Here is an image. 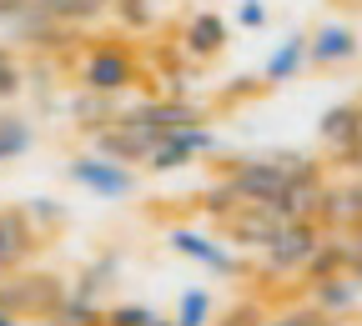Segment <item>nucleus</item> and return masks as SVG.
<instances>
[{"mask_svg":"<svg viewBox=\"0 0 362 326\" xmlns=\"http://www.w3.org/2000/svg\"><path fill=\"white\" fill-rule=\"evenodd\" d=\"M221 186L242 206H267L287 186H322V166L312 156H237V161H226Z\"/></svg>","mask_w":362,"mask_h":326,"instance_id":"f257e3e1","label":"nucleus"},{"mask_svg":"<svg viewBox=\"0 0 362 326\" xmlns=\"http://www.w3.org/2000/svg\"><path fill=\"white\" fill-rule=\"evenodd\" d=\"M76 80H81V90H90V96L116 101L141 80V61H136V51L126 40H90L81 66H76Z\"/></svg>","mask_w":362,"mask_h":326,"instance_id":"f03ea898","label":"nucleus"},{"mask_svg":"<svg viewBox=\"0 0 362 326\" xmlns=\"http://www.w3.org/2000/svg\"><path fill=\"white\" fill-rule=\"evenodd\" d=\"M322 236H327V226H317V221H277L262 246V271L267 276H302L307 261L317 256V246H322Z\"/></svg>","mask_w":362,"mask_h":326,"instance_id":"7ed1b4c3","label":"nucleus"},{"mask_svg":"<svg viewBox=\"0 0 362 326\" xmlns=\"http://www.w3.org/2000/svg\"><path fill=\"white\" fill-rule=\"evenodd\" d=\"M71 282H61V276L51 271H16V276H0V306L16 311L21 321H45L61 301H66Z\"/></svg>","mask_w":362,"mask_h":326,"instance_id":"20e7f679","label":"nucleus"},{"mask_svg":"<svg viewBox=\"0 0 362 326\" xmlns=\"http://www.w3.org/2000/svg\"><path fill=\"white\" fill-rule=\"evenodd\" d=\"M66 181L81 186V191H90V196H101V201H126V196H136V166H121V161H111V156H101V151L71 156V161H66Z\"/></svg>","mask_w":362,"mask_h":326,"instance_id":"39448f33","label":"nucleus"},{"mask_svg":"<svg viewBox=\"0 0 362 326\" xmlns=\"http://www.w3.org/2000/svg\"><path fill=\"white\" fill-rule=\"evenodd\" d=\"M202 156H216V131H211V126H181V131L161 135V141L146 151L141 166H146L151 176H171V171L197 166Z\"/></svg>","mask_w":362,"mask_h":326,"instance_id":"423d86ee","label":"nucleus"},{"mask_svg":"<svg viewBox=\"0 0 362 326\" xmlns=\"http://www.w3.org/2000/svg\"><path fill=\"white\" fill-rule=\"evenodd\" d=\"M166 246H171L176 256H187V261L206 266L211 276H221V282H237V276H247V261H242L232 246H226V241L206 236V231H192V226H171V231H166Z\"/></svg>","mask_w":362,"mask_h":326,"instance_id":"0eeeda50","label":"nucleus"},{"mask_svg":"<svg viewBox=\"0 0 362 326\" xmlns=\"http://www.w3.org/2000/svg\"><path fill=\"white\" fill-rule=\"evenodd\" d=\"M40 241H45V236L30 226L25 206H0V276L25 271V261H35Z\"/></svg>","mask_w":362,"mask_h":326,"instance_id":"6e6552de","label":"nucleus"},{"mask_svg":"<svg viewBox=\"0 0 362 326\" xmlns=\"http://www.w3.org/2000/svg\"><path fill=\"white\" fill-rule=\"evenodd\" d=\"M362 51V35L342 20H322L312 35H307V66L317 71H337V66H352Z\"/></svg>","mask_w":362,"mask_h":326,"instance_id":"1a4fd4ad","label":"nucleus"},{"mask_svg":"<svg viewBox=\"0 0 362 326\" xmlns=\"http://www.w3.org/2000/svg\"><path fill=\"white\" fill-rule=\"evenodd\" d=\"M0 25H6L16 40H30V45H51V40L71 35V25L51 20L35 0H0Z\"/></svg>","mask_w":362,"mask_h":326,"instance_id":"9d476101","label":"nucleus"},{"mask_svg":"<svg viewBox=\"0 0 362 326\" xmlns=\"http://www.w3.org/2000/svg\"><path fill=\"white\" fill-rule=\"evenodd\" d=\"M307 306H312V311H322L327 321L352 316V311L362 306L357 276H352V271H337V276H322V282H307Z\"/></svg>","mask_w":362,"mask_h":326,"instance_id":"9b49d317","label":"nucleus"},{"mask_svg":"<svg viewBox=\"0 0 362 326\" xmlns=\"http://www.w3.org/2000/svg\"><path fill=\"white\" fill-rule=\"evenodd\" d=\"M226 20L216 11H192L187 25H181V51H187V61H216L226 51Z\"/></svg>","mask_w":362,"mask_h":326,"instance_id":"f8f14e48","label":"nucleus"},{"mask_svg":"<svg viewBox=\"0 0 362 326\" xmlns=\"http://www.w3.org/2000/svg\"><path fill=\"white\" fill-rule=\"evenodd\" d=\"M116 276H121V251H101V256H90V261L76 271L71 296H81V301H96V306H101V296L116 286Z\"/></svg>","mask_w":362,"mask_h":326,"instance_id":"ddd939ff","label":"nucleus"},{"mask_svg":"<svg viewBox=\"0 0 362 326\" xmlns=\"http://www.w3.org/2000/svg\"><path fill=\"white\" fill-rule=\"evenodd\" d=\"M362 131V101H342L332 111H322V121H317V135H322V146L337 156L352 146V135Z\"/></svg>","mask_w":362,"mask_h":326,"instance_id":"4468645a","label":"nucleus"},{"mask_svg":"<svg viewBox=\"0 0 362 326\" xmlns=\"http://www.w3.org/2000/svg\"><path fill=\"white\" fill-rule=\"evenodd\" d=\"M302 71H307V35H287L277 51L267 56L262 80H267V85H287V80H297Z\"/></svg>","mask_w":362,"mask_h":326,"instance_id":"2eb2a0df","label":"nucleus"},{"mask_svg":"<svg viewBox=\"0 0 362 326\" xmlns=\"http://www.w3.org/2000/svg\"><path fill=\"white\" fill-rule=\"evenodd\" d=\"M337 271H352V246H347V231H342V236H332V231H327V236H322V246H317V256L307 261V282H322V276H337Z\"/></svg>","mask_w":362,"mask_h":326,"instance_id":"dca6fc26","label":"nucleus"},{"mask_svg":"<svg viewBox=\"0 0 362 326\" xmlns=\"http://www.w3.org/2000/svg\"><path fill=\"white\" fill-rule=\"evenodd\" d=\"M30 146H35V126L16 111H0V166L30 156Z\"/></svg>","mask_w":362,"mask_h":326,"instance_id":"f3484780","label":"nucleus"},{"mask_svg":"<svg viewBox=\"0 0 362 326\" xmlns=\"http://www.w3.org/2000/svg\"><path fill=\"white\" fill-rule=\"evenodd\" d=\"M35 6L51 16V20H61V25H90V20H101L106 11H111V0H35Z\"/></svg>","mask_w":362,"mask_h":326,"instance_id":"a211bd4d","label":"nucleus"},{"mask_svg":"<svg viewBox=\"0 0 362 326\" xmlns=\"http://www.w3.org/2000/svg\"><path fill=\"white\" fill-rule=\"evenodd\" d=\"M171 321H176V326H211V321H216V301H211V291H206V286H187V291L176 296Z\"/></svg>","mask_w":362,"mask_h":326,"instance_id":"6ab92c4d","label":"nucleus"},{"mask_svg":"<svg viewBox=\"0 0 362 326\" xmlns=\"http://www.w3.org/2000/svg\"><path fill=\"white\" fill-rule=\"evenodd\" d=\"M40 326H101V306H96V301H81V296L66 291V301L45 316Z\"/></svg>","mask_w":362,"mask_h":326,"instance_id":"aec40b11","label":"nucleus"},{"mask_svg":"<svg viewBox=\"0 0 362 326\" xmlns=\"http://www.w3.org/2000/svg\"><path fill=\"white\" fill-rule=\"evenodd\" d=\"M25 216H30V226L40 231V236H56V231L71 221V211H66L56 196H35V201H25Z\"/></svg>","mask_w":362,"mask_h":326,"instance_id":"412c9836","label":"nucleus"},{"mask_svg":"<svg viewBox=\"0 0 362 326\" xmlns=\"http://www.w3.org/2000/svg\"><path fill=\"white\" fill-rule=\"evenodd\" d=\"M156 311L151 306H141V301H111V306H101V326H146Z\"/></svg>","mask_w":362,"mask_h":326,"instance_id":"4be33fe9","label":"nucleus"},{"mask_svg":"<svg viewBox=\"0 0 362 326\" xmlns=\"http://www.w3.org/2000/svg\"><path fill=\"white\" fill-rule=\"evenodd\" d=\"M111 16L126 25V30H146L156 20V6L151 0H111Z\"/></svg>","mask_w":362,"mask_h":326,"instance_id":"5701e85b","label":"nucleus"},{"mask_svg":"<svg viewBox=\"0 0 362 326\" xmlns=\"http://www.w3.org/2000/svg\"><path fill=\"white\" fill-rule=\"evenodd\" d=\"M25 90V71H21V61L6 51V45H0V101H16Z\"/></svg>","mask_w":362,"mask_h":326,"instance_id":"b1692460","label":"nucleus"},{"mask_svg":"<svg viewBox=\"0 0 362 326\" xmlns=\"http://www.w3.org/2000/svg\"><path fill=\"white\" fill-rule=\"evenodd\" d=\"M71 116H76V121H96V126H106V121H111V101H106V96H90V90H81V96L71 101ZM96 126H90V131H96Z\"/></svg>","mask_w":362,"mask_h":326,"instance_id":"393cba45","label":"nucleus"},{"mask_svg":"<svg viewBox=\"0 0 362 326\" xmlns=\"http://www.w3.org/2000/svg\"><path fill=\"white\" fill-rule=\"evenodd\" d=\"M262 326H327V316L312 306H287V311H267Z\"/></svg>","mask_w":362,"mask_h":326,"instance_id":"a878e982","label":"nucleus"},{"mask_svg":"<svg viewBox=\"0 0 362 326\" xmlns=\"http://www.w3.org/2000/svg\"><path fill=\"white\" fill-rule=\"evenodd\" d=\"M262 321H267L262 301H237L232 311H226L221 321H211V326H262Z\"/></svg>","mask_w":362,"mask_h":326,"instance_id":"bb28decb","label":"nucleus"},{"mask_svg":"<svg viewBox=\"0 0 362 326\" xmlns=\"http://www.w3.org/2000/svg\"><path fill=\"white\" fill-rule=\"evenodd\" d=\"M237 25L242 30H262L267 25V6H262V0H242V6H237Z\"/></svg>","mask_w":362,"mask_h":326,"instance_id":"cd10ccee","label":"nucleus"},{"mask_svg":"<svg viewBox=\"0 0 362 326\" xmlns=\"http://www.w3.org/2000/svg\"><path fill=\"white\" fill-rule=\"evenodd\" d=\"M337 166H347L352 176H362V131L352 135V146H347V151H337Z\"/></svg>","mask_w":362,"mask_h":326,"instance_id":"c85d7f7f","label":"nucleus"},{"mask_svg":"<svg viewBox=\"0 0 362 326\" xmlns=\"http://www.w3.org/2000/svg\"><path fill=\"white\" fill-rule=\"evenodd\" d=\"M347 246H352V256H362V221L347 226Z\"/></svg>","mask_w":362,"mask_h":326,"instance_id":"c756f323","label":"nucleus"},{"mask_svg":"<svg viewBox=\"0 0 362 326\" xmlns=\"http://www.w3.org/2000/svg\"><path fill=\"white\" fill-rule=\"evenodd\" d=\"M0 326H25V321H21L16 311H6V306H0Z\"/></svg>","mask_w":362,"mask_h":326,"instance_id":"7c9ffc66","label":"nucleus"},{"mask_svg":"<svg viewBox=\"0 0 362 326\" xmlns=\"http://www.w3.org/2000/svg\"><path fill=\"white\" fill-rule=\"evenodd\" d=\"M352 276H357V286H362V256H352Z\"/></svg>","mask_w":362,"mask_h":326,"instance_id":"2f4dec72","label":"nucleus"},{"mask_svg":"<svg viewBox=\"0 0 362 326\" xmlns=\"http://www.w3.org/2000/svg\"><path fill=\"white\" fill-rule=\"evenodd\" d=\"M146 326H176V321H171V316H151Z\"/></svg>","mask_w":362,"mask_h":326,"instance_id":"473e14b6","label":"nucleus"},{"mask_svg":"<svg viewBox=\"0 0 362 326\" xmlns=\"http://www.w3.org/2000/svg\"><path fill=\"white\" fill-rule=\"evenodd\" d=\"M357 101H362V96H357Z\"/></svg>","mask_w":362,"mask_h":326,"instance_id":"72a5a7b5","label":"nucleus"}]
</instances>
